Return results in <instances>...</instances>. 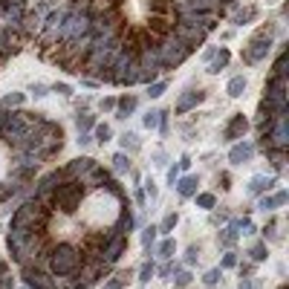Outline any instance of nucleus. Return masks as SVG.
I'll return each instance as SVG.
<instances>
[{"instance_id": "1", "label": "nucleus", "mask_w": 289, "mask_h": 289, "mask_svg": "<svg viewBox=\"0 0 289 289\" xmlns=\"http://www.w3.org/2000/svg\"><path fill=\"white\" fill-rule=\"evenodd\" d=\"M237 0H29V44L46 64L136 87L185 64Z\"/></svg>"}, {"instance_id": "6", "label": "nucleus", "mask_w": 289, "mask_h": 289, "mask_svg": "<svg viewBox=\"0 0 289 289\" xmlns=\"http://www.w3.org/2000/svg\"><path fill=\"white\" fill-rule=\"evenodd\" d=\"M272 41H275V26H272V23L269 26H261L252 38H249V44L243 46V55H240L243 64H249V67H252V64H261L263 58L269 55Z\"/></svg>"}, {"instance_id": "36", "label": "nucleus", "mask_w": 289, "mask_h": 289, "mask_svg": "<svg viewBox=\"0 0 289 289\" xmlns=\"http://www.w3.org/2000/svg\"><path fill=\"white\" fill-rule=\"evenodd\" d=\"M237 266V252H232L228 249L226 254H223V263H220V269H235Z\"/></svg>"}, {"instance_id": "13", "label": "nucleus", "mask_w": 289, "mask_h": 289, "mask_svg": "<svg viewBox=\"0 0 289 289\" xmlns=\"http://www.w3.org/2000/svg\"><path fill=\"white\" fill-rule=\"evenodd\" d=\"M237 240H240V235H237V228L232 226V223H228V226L223 228V232H220V235H217V243L223 246V249H232V246H235Z\"/></svg>"}, {"instance_id": "35", "label": "nucleus", "mask_w": 289, "mask_h": 289, "mask_svg": "<svg viewBox=\"0 0 289 289\" xmlns=\"http://www.w3.org/2000/svg\"><path fill=\"white\" fill-rule=\"evenodd\" d=\"M191 280H194V275H191V272H182V269H180V272H177V280H174V286H177V289H185Z\"/></svg>"}, {"instance_id": "19", "label": "nucleus", "mask_w": 289, "mask_h": 289, "mask_svg": "<svg viewBox=\"0 0 289 289\" xmlns=\"http://www.w3.org/2000/svg\"><path fill=\"white\" fill-rule=\"evenodd\" d=\"M23 101H26L23 93H9V96H3V99H0V107L15 110V107H23Z\"/></svg>"}, {"instance_id": "10", "label": "nucleus", "mask_w": 289, "mask_h": 289, "mask_svg": "<svg viewBox=\"0 0 289 289\" xmlns=\"http://www.w3.org/2000/svg\"><path fill=\"white\" fill-rule=\"evenodd\" d=\"M286 203H289V194H286V191H278V194H272V197H266V194H263L261 203H257V208H261L263 214H269V211H275V208H280V206H286Z\"/></svg>"}, {"instance_id": "8", "label": "nucleus", "mask_w": 289, "mask_h": 289, "mask_svg": "<svg viewBox=\"0 0 289 289\" xmlns=\"http://www.w3.org/2000/svg\"><path fill=\"white\" fill-rule=\"evenodd\" d=\"M252 156H254V144L243 139V142L232 144V151H228V162L232 165H246V162H252Z\"/></svg>"}, {"instance_id": "32", "label": "nucleus", "mask_w": 289, "mask_h": 289, "mask_svg": "<svg viewBox=\"0 0 289 289\" xmlns=\"http://www.w3.org/2000/svg\"><path fill=\"white\" fill-rule=\"evenodd\" d=\"M254 18H257V9L249 6V9H243V12H237L235 15V23H249V20H254Z\"/></svg>"}, {"instance_id": "18", "label": "nucleus", "mask_w": 289, "mask_h": 289, "mask_svg": "<svg viewBox=\"0 0 289 289\" xmlns=\"http://www.w3.org/2000/svg\"><path fill=\"white\" fill-rule=\"evenodd\" d=\"M226 93H228V96H232V99H240V96H243V93H246V78H243V75H235V78L228 81Z\"/></svg>"}, {"instance_id": "40", "label": "nucleus", "mask_w": 289, "mask_h": 289, "mask_svg": "<svg viewBox=\"0 0 289 289\" xmlns=\"http://www.w3.org/2000/svg\"><path fill=\"white\" fill-rule=\"evenodd\" d=\"M144 194H148L151 199H156V194H159V191H156V182H154V180H148V182H144Z\"/></svg>"}, {"instance_id": "30", "label": "nucleus", "mask_w": 289, "mask_h": 289, "mask_svg": "<svg viewBox=\"0 0 289 289\" xmlns=\"http://www.w3.org/2000/svg\"><path fill=\"white\" fill-rule=\"evenodd\" d=\"M142 125L148 127V130H156V125H159V110H148L142 116Z\"/></svg>"}, {"instance_id": "51", "label": "nucleus", "mask_w": 289, "mask_h": 289, "mask_svg": "<svg viewBox=\"0 0 289 289\" xmlns=\"http://www.w3.org/2000/svg\"><path fill=\"white\" fill-rule=\"evenodd\" d=\"M280 289H286V283H280Z\"/></svg>"}, {"instance_id": "28", "label": "nucleus", "mask_w": 289, "mask_h": 289, "mask_svg": "<svg viewBox=\"0 0 289 289\" xmlns=\"http://www.w3.org/2000/svg\"><path fill=\"white\" fill-rule=\"evenodd\" d=\"M113 171H116V174L130 171V159H127V154H116V156H113Z\"/></svg>"}, {"instance_id": "37", "label": "nucleus", "mask_w": 289, "mask_h": 289, "mask_svg": "<svg viewBox=\"0 0 289 289\" xmlns=\"http://www.w3.org/2000/svg\"><path fill=\"white\" fill-rule=\"evenodd\" d=\"M220 278H223V269H208L203 280H206V286H214V283H217Z\"/></svg>"}, {"instance_id": "27", "label": "nucleus", "mask_w": 289, "mask_h": 289, "mask_svg": "<svg viewBox=\"0 0 289 289\" xmlns=\"http://www.w3.org/2000/svg\"><path fill=\"white\" fill-rule=\"evenodd\" d=\"M249 257H252L254 263H261V261H266V240H257V243L249 249Z\"/></svg>"}, {"instance_id": "29", "label": "nucleus", "mask_w": 289, "mask_h": 289, "mask_svg": "<svg viewBox=\"0 0 289 289\" xmlns=\"http://www.w3.org/2000/svg\"><path fill=\"white\" fill-rule=\"evenodd\" d=\"M232 226L237 228V235H252V232H254V223L249 220V217H243V220H235Z\"/></svg>"}, {"instance_id": "21", "label": "nucleus", "mask_w": 289, "mask_h": 289, "mask_svg": "<svg viewBox=\"0 0 289 289\" xmlns=\"http://www.w3.org/2000/svg\"><path fill=\"white\" fill-rule=\"evenodd\" d=\"M130 278H133V272H130V269H127V272H119L116 278H110L107 283H104V289H125Z\"/></svg>"}, {"instance_id": "14", "label": "nucleus", "mask_w": 289, "mask_h": 289, "mask_svg": "<svg viewBox=\"0 0 289 289\" xmlns=\"http://www.w3.org/2000/svg\"><path fill=\"white\" fill-rule=\"evenodd\" d=\"M119 142H122V154H127V151H130V154H136V151L142 148V142H139V136H136V133H130V130H125Z\"/></svg>"}, {"instance_id": "33", "label": "nucleus", "mask_w": 289, "mask_h": 289, "mask_svg": "<svg viewBox=\"0 0 289 289\" xmlns=\"http://www.w3.org/2000/svg\"><path fill=\"white\" fill-rule=\"evenodd\" d=\"M96 139H99L101 144L110 142V139H113V130H110V125H96Z\"/></svg>"}, {"instance_id": "45", "label": "nucleus", "mask_w": 289, "mask_h": 289, "mask_svg": "<svg viewBox=\"0 0 289 289\" xmlns=\"http://www.w3.org/2000/svg\"><path fill=\"white\" fill-rule=\"evenodd\" d=\"M177 165H180V171H188V168H191V156L185 154V156H182V159H180Z\"/></svg>"}, {"instance_id": "16", "label": "nucleus", "mask_w": 289, "mask_h": 289, "mask_svg": "<svg viewBox=\"0 0 289 289\" xmlns=\"http://www.w3.org/2000/svg\"><path fill=\"white\" fill-rule=\"evenodd\" d=\"M228 58H232V55H228V49H220V55H214V58H211V64H208V72H211V75H217L220 70H226Z\"/></svg>"}, {"instance_id": "50", "label": "nucleus", "mask_w": 289, "mask_h": 289, "mask_svg": "<svg viewBox=\"0 0 289 289\" xmlns=\"http://www.w3.org/2000/svg\"><path fill=\"white\" fill-rule=\"evenodd\" d=\"M20 289H32V286H26V283H23V286H20Z\"/></svg>"}, {"instance_id": "24", "label": "nucleus", "mask_w": 289, "mask_h": 289, "mask_svg": "<svg viewBox=\"0 0 289 289\" xmlns=\"http://www.w3.org/2000/svg\"><path fill=\"white\" fill-rule=\"evenodd\" d=\"M177 223H180V214H177V211H171V214L165 217V220H162V223H159L156 228H159V235H171Z\"/></svg>"}, {"instance_id": "3", "label": "nucleus", "mask_w": 289, "mask_h": 289, "mask_svg": "<svg viewBox=\"0 0 289 289\" xmlns=\"http://www.w3.org/2000/svg\"><path fill=\"white\" fill-rule=\"evenodd\" d=\"M64 127L35 110L0 107V208L35 182L64 151Z\"/></svg>"}, {"instance_id": "2", "label": "nucleus", "mask_w": 289, "mask_h": 289, "mask_svg": "<svg viewBox=\"0 0 289 289\" xmlns=\"http://www.w3.org/2000/svg\"><path fill=\"white\" fill-rule=\"evenodd\" d=\"M133 199L110 168L78 156L52 168L15 208L6 249L32 289H96L127 254Z\"/></svg>"}, {"instance_id": "39", "label": "nucleus", "mask_w": 289, "mask_h": 289, "mask_svg": "<svg viewBox=\"0 0 289 289\" xmlns=\"http://www.w3.org/2000/svg\"><path fill=\"white\" fill-rule=\"evenodd\" d=\"M177 180H180V165H174V168H168V185H177Z\"/></svg>"}, {"instance_id": "7", "label": "nucleus", "mask_w": 289, "mask_h": 289, "mask_svg": "<svg viewBox=\"0 0 289 289\" xmlns=\"http://www.w3.org/2000/svg\"><path fill=\"white\" fill-rule=\"evenodd\" d=\"M246 130H249V119H246L243 113H235V116L228 119V125L223 127V139H226V142H240Z\"/></svg>"}, {"instance_id": "26", "label": "nucleus", "mask_w": 289, "mask_h": 289, "mask_svg": "<svg viewBox=\"0 0 289 289\" xmlns=\"http://www.w3.org/2000/svg\"><path fill=\"white\" fill-rule=\"evenodd\" d=\"M154 275H156V263H154V261H144L142 269H139V278H136V280H139V283H148Z\"/></svg>"}, {"instance_id": "11", "label": "nucleus", "mask_w": 289, "mask_h": 289, "mask_svg": "<svg viewBox=\"0 0 289 289\" xmlns=\"http://www.w3.org/2000/svg\"><path fill=\"white\" fill-rule=\"evenodd\" d=\"M203 99H206V93H203V90H197V93H185V96H182V99L177 101L174 113H177V116H182V113H188L191 107H197V104H199Z\"/></svg>"}, {"instance_id": "43", "label": "nucleus", "mask_w": 289, "mask_h": 289, "mask_svg": "<svg viewBox=\"0 0 289 289\" xmlns=\"http://www.w3.org/2000/svg\"><path fill=\"white\" fill-rule=\"evenodd\" d=\"M52 90H55V93H61V96H72V87H67V84H55Z\"/></svg>"}, {"instance_id": "31", "label": "nucleus", "mask_w": 289, "mask_h": 289, "mask_svg": "<svg viewBox=\"0 0 289 289\" xmlns=\"http://www.w3.org/2000/svg\"><path fill=\"white\" fill-rule=\"evenodd\" d=\"M165 90H168V81H151L148 84V96H151V99H159Z\"/></svg>"}, {"instance_id": "47", "label": "nucleus", "mask_w": 289, "mask_h": 289, "mask_svg": "<svg viewBox=\"0 0 289 289\" xmlns=\"http://www.w3.org/2000/svg\"><path fill=\"white\" fill-rule=\"evenodd\" d=\"M194 261H197V249L191 246V249H188V254H185V263H194Z\"/></svg>"}, {"instance_id": "12", "label": "nucleus", "mask_w": 289, "mask_h": 289, "mask_svg": "<svg viewBox=\"0 0 289 289\" xmlns=\"http://www.w3.org/2000/svg\"><path fill=\"white\" fill-rule=\"evenodd\" d=\"M197 185H199V180H197V177H191V174H188V177H180V180H177V185H174V188L180 191V197H182V199H191V197H194V194H197Z\"/></svg>"}, {"instance_id": "23", "label": "nucleus", "mask_w": 289, "mask_h": 289, "mask_svg": "<svg viewBox=\"0 0 289 289\" xmlns=\"http://www.w3.org/2000/svg\"><path fill=\"white\" fill-rule=\"evenodd\" d=\"M75 127H78V133H87L90 127H96V116H90V113H78V116H75Z\"/></svg>"}, {"instance_id": "17", "label": "nucleus", "mask_w": 289, "mask_h": 289, "mask_svg": "<svg viewBox=\"0 0 289 289\" xmlns=\"http://www.w3.org/2000/svg\"><path fill=\"white\" fill-rule=\"evenodd\" d=\"M174 254H177V243H174L171 237H165L162 243L156 246V257H162V261H171Z\"/></svg>"}, {"instance_id": "25", "label": "nucleus", "mask_w": 289, "mask_h": 289, "mask_svg": "<svg viewBox=\"0 0 289 289\" xmlns=\"http://www.w3.org/2000/svg\"><path fill=\"white\" fill-rule=\"evenodd\" d=\"M194 199H197V208H206V211H211V208L217 206V197H214V194H208V191L194 194Z\"/></svg>"}, {"instance_id": "42", "label": "nucleus", "mask_w": 289, "mask_h": 289, "mask_svg": "<svg viewBox=\"0 0 289 289\" xmlns=\"http://www.w3.org/2000/svg\"><path fill=\"white\" fill-rule=\"evenodd\" d=\"M240 289H261V283H254L252 278H243V275H240Z\"/></svg>"}, {"instance_id": "41", "label": "nucleus", "mask_w": 289, "mask_h": 289, "mask_svg": "<svg viewBox=\"0 0 289 289\" xmlns=\"http://www.w3.org/2000/svg\"><path fill=\"white\" fill-rule=\"evenodd\" d=\"M46 93H49V87H46V84H35V87H32V96H35V99H44Z\"/></svg>"}, {"instance_id": "15", "label": "nucleus", "mask_w": 289, "mask_h": 289, "mask_svg": "<svg viewBox=\"0 0 289 289\" xmlns=\"http://www.w3.org/2000/svg\"><path fill=\"white\" fill-rule=\"evenodd\" d=\"M116 110H119V119H127L136 110V96H122V99H116Z\"/></svg>"}, {"instance_id": "34", "label": "nucleus", "mask_w": 289, "mask_h": 289, "mask_svg": "<svg viewBox=\"0 0 289 289\" xmlns=\"http://www.w3.org/2000/svg\"><path fill=\"white\" fill-rule=\"evenodd\" d=\"M177 272H180V266H177V263H171V261H168V263H165V266H162V269H156V275H159V278H165V280H168V278H174Z\"/></svg>"}, {"instance_id": "44", "label": "nucleus", "mask_w": 289, "mask_h": 289, "mask_svg": "<svg viewBox=\"0 0 289 289\" xmlns=\"http://www.w3.org/2000/svg\"><path fill=\"white\" fill-rule=\"evenodd\" d=\"M154 165H159V168H165V165H168V162H165V154H162V151H156V154H154Z\"/></svg>"}, {"instance_id": "5", "label": "nucleus", "mask_w": 289, "mask_h": 289, "mask_svg": "<svg viewBox=\"0 0 289 289\" xmlns=\"http://www.w3.org/2000/svg\"><path fill=\"white\" fill-rule=\"evenodd\" d=\"M29 46V0H0V70Z\"/></svg>"}, {"instance_id": "22", "label": "nucleus", "mask_w": 289, "mask_h": 289, "mask_svg": "<svg viewBox=\"0 0 289 289\" xmlns=\"http://www.w3.org/2000/svg\"><path fill=\"white\" fill-rule=\"evenodd\" d=\"M156 237H159V228H156V226H148V228L142 232V246H144V249H148L151 254H154V243H156Z\"/></svg>"}, {"instance_id": "49", "label": "nucleus", "mask_w": 289, "mask_h": 289, "mask_svg": "<svg viewBox=\"0 0 289 289\" xmlns=\"http://www.w3.org/2000/svg\"><path fill=\"white\" fill-rule=\"evenodd\" d=\"M214 55H217L214 49H206V52H203V61H211V58H214Z\"/></svg>"}, {"instance_id": "20", "label": "nucleus", "mask_w": 289, "mask_h": 289, "mask_svg": "<svg viewBox=\"0 0 289 289\" xmlns=\"http://www.w3.org/2000/svg\"><path fill=\"white\" fill-rule=\"evenodd\" d=\"M0 289H15V278H12L9 263L0 257Z\"/></svg>"}, {"instance_id": "9", "label": "nucleus", "mask_w": 289, "mask_h": 289, "mask_svg": "<svg viewBox=\"0 0 289 289\" xmlns=\"http://www.w3.org/2000/svg\"><path fill=\"white\" fill-rule=\"evenodd\" d=\"M278 185V177H263V174H257V177H252L249 180V185H246V191L252 194V197H263L269 188H275Z\"/></svg>"}, {"instance_id": "48", "label": "nucleus", "mask_w": 289, "mask_h": 289, "mask_svg": "<svg viewBox=\"0 0 289 289\" xmlns=\"http://www.w3.org/2000/svg\"><path fill=\"white\" fill-rule=\"evenodd\" d=\"M226 220H228L226 214H211V223H214V226H217V223H226Z\"/></svg>"}, {"instance_id": "46", "label": "nucleus", "mask_w": 289, "mask_h": 289, "mask_svg": "<svg viewBox=\"0 0 289 289\" xmlns=\"http://www.w3.org/2000/svg\"><path fill=\"white\" fill-rule=\"evenodd\" d=\"M90 142H93V136H90V133H78V144H81V148H87Z\"/></svg>"}, {"instance_id": "38", "label": "nucleus", "mask_w": 289, "mask_h": 289, "mask_svg": "<svg viewBox=\"0 0 289 289\" xmlns=\"http://www.w3.org/2000/svg\"><path fill=\"white\" fill-rule=\"evenodd\" d=\"M99 110H101V113H110V110H116V99H110V96H107V99H101V101H99Z\"/></svg>"}, {"instance_id": "4", "label": "nucleus", "mask_w": 289, "mask_h": 289, "mask_svg": "<svg viewBox=\"0 0 289 289\" xmlns=\"http://www.w3.org/2000/svg\"><path fill=\"white\" fill-rule=\"evenodd\" d=\"M257 148L275 168V177L283 174L286 168V144H289V130H286V52L280 49L275 58L272 75L263 84V99L257 107Z\"/></svg>"}]
</instances>
